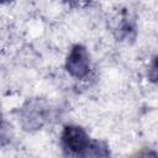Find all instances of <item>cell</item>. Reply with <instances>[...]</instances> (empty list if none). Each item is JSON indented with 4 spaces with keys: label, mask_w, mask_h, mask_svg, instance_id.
Segmentation results:
<instances>
[{
    "label": "cell",
    "mask_w": 158,
    "mask_h": 158,
    "mask_svg": "<svg viewBox=\"0 0 158 158\" xmlns=\"http://www.w3.org/2000/svg\"><path fill=\"white\" fill-rule=\"evenodd\" d=\"M70 7H84L86 6L90 0H64Z\"/></svg>",
    "instance_id": "cell-4"
},
{
    "label": "cell",
    "mask_w": 158,
    "mask_h": 158,
    "mask_svg": "<svg viewBox=\"0 0 158 158\" xmlns=\"http://www.w3.org/2000/svg\"><path fill=\"white\" fill-rule=\"evenodd\" d=\"M148 78L151 81H153L154 84H158V56L153 59L149 70H148Z\"/></svg>",
    "instance_id": "cell-3"
},
{
    "label": "cell",
    "mask_w": 158,
    "mask_h": 158,
    "mask_svg": "<svg viewBox=\"0 0 158 158\" xmlns=\"http://www.w3.org/2000/svg\"><path fill=\"white\" fill-rule=\"evenodd\" d=\"M91 141L86 132L79 126H65L62 132V146L65 154L69 156H83L90 146Z\"/></svg>",
    "instance_id": "cell-1"
},
{
    "label": "cell",
    "mask_w": 158,
    "mask_h": 158,
    "mask_svg": "<svg viewBox=\"0 0 158 158\" xmlns=\"http://www.w3.org/2000/svg\"><path fill=\"white\" fill-rule=\"evenodd\" d=\"M1 1H2L4 4H5V2H7V1H11V0H1Z\"/></svg>",
    "instance_id": "cell-5"
},
{
    "label": "cell",
    "mask_w": 158,
    "mask_h": 158,
    "mask_svg": "<svg viewBox=\"0 0 158 158\" xmlns=\"http://www.w3.org/2000/svg\"><path fill=\"white\" fill-rule=\"evenodd\" d=\"M65 68L68 70V73L75 78H84L88 73H89V56L86 49L80 46V44H75L73 46V48L70 49L67 62H65Z\"/></svg>",
    "instance_id": "cell-2"
}]
</instances>
